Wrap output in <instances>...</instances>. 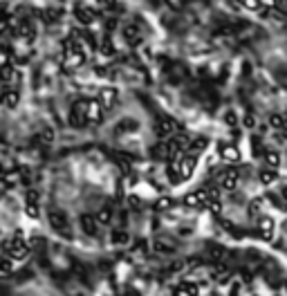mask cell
Here are the masks:
<instances>
[{"label": "cell", "mask_w": 287, "mask_h": 296, "mask_svg": "<svg viewBox=\"0 0 287 296\" xmlns=\"http://www.w3.org/2000/svg\"><path fill=\"white\" fill-rule=\"evenodd\" d=\"M115 182V171L103 157L79 153L52 171V204L61 211L79 216L103 204L113 195Z\"/></svg>", "instance_id": "1"}, {"label": "cell", "mask_w": 287, "mask_h": 296, "mask_svg": "<svg viewBox=\"0 0 287 296\" xmlns=\"http://www.w3.org/2000/svg\"><path fill=\"white\" fill-rule=\"evenodd\" d=\"M153 133V119L137 101H124L105 121V139L126 153L148 151Z\"/></svg>", "instance_id": "2"}, {"label": "cell", "mask_w": 287, "mask_h": 296, "mask_svg": "<svg viewBox=\"0 0 287 296\" xmlns=\"http://www.w3.org/2000/svg\"><path fill=\"white\" fill-rule=\"evenodd\" d=\"M7 296H56V292L50 283L38 281V278H27V281H20L14 289H9Z\"/></svg>", "instance_id": "3"}]
</instances>
